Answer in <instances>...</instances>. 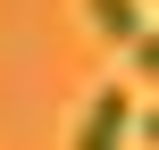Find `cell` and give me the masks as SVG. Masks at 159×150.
<instances>
[{
	"mask_svg": "<svg viewBox=\"0 0 159 150\" xmlns=\"http://www.w3.org/2000/svg\"><path fill=\"white\" fill-rule=\"evenodd\" d=\"M84 17H92V33H109V42H134V33H143V0H84Z\"/></svg>",
	"mask_w": 159,
	"mask_h": 150,
	"instance_id": "2",
	"label": "cell"
},
{
	"mask_svg": "<svg viewBox=\"0 0 159 150\" xmlns=\"http://www.w3.org/2000/svg\"><path fill=\"white\" fill-rule=\"evenodd\" d=\"M126 134H134V100H126V84H101L84 100V125L67 134V150H126Z\"/></svg>",
	"mask_w": 159,
	"mask_h": 150,
	"instance_id": "1",
	"label": "cell"
}]
</instances>
